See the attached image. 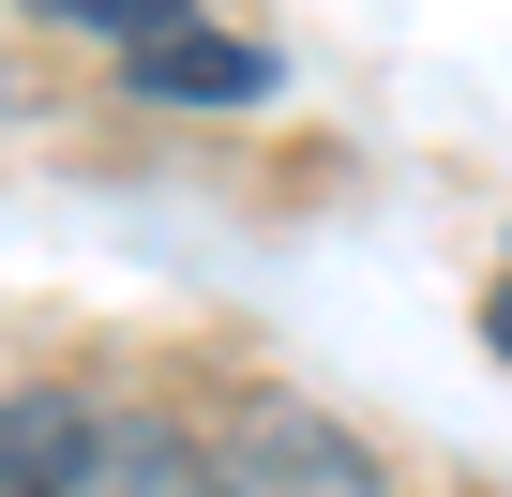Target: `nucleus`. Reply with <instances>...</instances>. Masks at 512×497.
<instances>
[{"instance_id":"20e7f679","label":"nucleus","mask_w":512,"mask_h":497,"mask_svg":"<svg viewBox=\"0 0 512 497\" xmlns=\"http://www.w3.org/2000/svg\"><path fill=\"white\" fill-rule=\"evenodd\" d=\"M76 497H196V437H181V422H151V407H106V437H91Z\"/></svg>"},{"instance_id":"423d86ee","label":"nucleus","mask_w":512,"mask_h":497,"mask_svg":"<svg viewBox=\"0 0 512 497\" xmlns=\"http://www.w3.org/2000/svg\"><path fill=\"white\" fill-rule=\"evenodd\" d=\"M482 347H497V362H512V272H497V287H482Z\"/></svg>"},{"instance_id":"f257e3e1","label":"nucleus","mask_w":512,"mask_h":497,"mask_svg":"<svg viewBox=\"0 0 512 497\" xmlns=\"http://www.w3.org/2000/svg\"><path fill=\"white\" fill-rule=\"evenodd\" d=\"M196 497H392V452L317 392H241L196 437Z\"/></svg>"},{"instance_id":"7ed1b4c3","label":"nucleus","mask_w":512,"mask_h":497,"mask_svg":"<svg viewBox=\"0 0 512 497\" xmlns=\"http://www.w3.org/2000/svg\"><path fill=\"white\" fill-rule=\"evenodd\" d=\"M91 437H106V407H91V392L16 377V392H0V497H76Z\"/></svg>"},{"instance_id":"39448f33","label":"nucleus","mask_w":512,"mask_h":497,"mask_svg":"<svg viewBox=\"0 0 512 497\" xmlns=\"http://www.w3.org/2000/svg\"><path fill=\"white\" fill-rule=\"evenodd\" d=\"M16 16H46V31H91V46H136V31L196 16V0H16Z\"/></svg>"},{"instance_id":"f03ea898","label":"nucleus","mask_w":512,"mask_h":497,"mask_svg":"<svg viewBox=\"0 0 512 497\" xmlns=\"http://www.w3.org/2000/svg\"><path fill=\"white\" fill-rule=\"evenodd\" d=\"M272 46H241V31H196V16H166V31H136L121 46V91L136 106H272Z\"/></svg>"}]
</instances>
